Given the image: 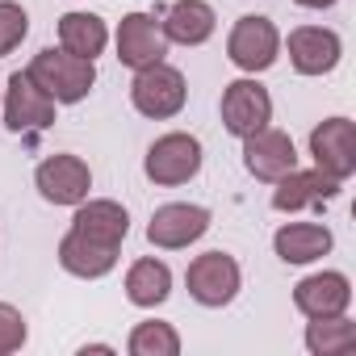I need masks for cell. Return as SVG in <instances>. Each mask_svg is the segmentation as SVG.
Listing matches in <instances>:
<instances>
[{"label": "cell", "mask_w": 356, "mask_h": 356, "mask_svg": "<svg viewBox=\"0 0 356 356\" xmlns=\"http://www.w3.org/2000/svg\"><path fill=\"white\" fill-rule=\"evenodd\" d=\"M218 113H222V130L243 143V138L260 134L264 126H273V92L256 76H239L222 88Z\"/></svg>", "instance_id": "cell-7"}, {"label": "cell", "mask_w": 356, "mask_h": 356, "mask_svg": "<svg viewBox=\"0 0 356 356\" xmlns=\"http://www.w3.org/2000/svg\"><path fill=\"white\" fill-rule=\"evenodd\" d=\"M126 302L138 306V310H155L172 298V268L159 260V256H138L130 268H126Z\"/></svg>", "instance_id": "cell-20"}, {"label": "cell", "mask_w": 356, "mask_h": 356, "mask_svg": "<svg viewBox=\"0 0 356 356\" xmlns=\"http://www.w3.org/2000/svg\"><path fill=\"white\" fill-rule=\"evenodd\" d=\"M59 105L34 84L30 72H13L5 84H0V122H5L9 134H38L47 126H55Z\"/></svg>", "instance_id": "cell-4"}, {"label": "cell", "mask_w": 356, "mask_h": 356, "mask_svg": "<svg viewBox=\"0 0 356 356\" xmlns=\"http://www.w3.org/2000/svg\"><path fill=\"white\" fill-rule=\"evenodd\" d=\"M130 105L143 118H151V122H172L176 113L189 105V80H185V72L176 67V63H168V59H159L151 67H138L134 80H130Z\"/></svg>", "instance_id": "cell-3"}, {"label": "cell", "mask_w": 356, "mask_h": 356, "mask_svg": "<svg viewBox=\"0 0 356 356\" xmlns=\"http://www.w3.org/2000/svg\"><path fill=\"white\" fill-rule=\"evenodd\" d=\"M185 285H189V298L206 310H222L239 298L243 289V268L231 252H202L189 260L185 268Z\"/></svg>", "instance_id": "cell-5"}, {"label": "cell", "mask_w": 356, "mask_h": 356, "mask_svg": "<svg viewBox=\"0 0 356 356\" xmlns=\"http://www.w3.org/2000/svg\"><path fill=\"white\" fill-rule=\"evenodd\" d=\"M26 339H30V323H26V314H22L13 302H0V356L22 352Z\"/></svg>", "instance_id": "cell-25"}, {"label": "cell", "mask_w": 356, "mask_h": 356, "mask_svg": "<svg viewBox=\"0 0 356 356\" xmlns=\"http://www.w3.org/2000/svg\"><path fill=\"white\" fill-rule=\"evenodd\" d=\"M331 248H335V235H331V227H323V222H281L277 235H273L277 260H281V264H293V268L323 260Z\"/></svg>", "instance_id": "cell-19"}, {"label": "cell", "mask_w": 356, "mask_h": 356, "mask_svg": "<svg viewBox=\"0 0 356 356\" xmlns=\"http://www.w3.org/2000/svg\"><path fill=\"white\" fill-rule=\"evenodd\" d=\"M26 72L34 76V84L55 105H80L92 92V84H97V63L92 59H80V55H72L63 47H42L30 59Z\"/></svg>", "instance_id": "cell-2"}, {"label": "cell", "mask_w": 356, "mask_h": 356, "mask_svg": "<svg viewBox=\"0 0 356 356\" xmlns=\"http://www.w3.org/2000/svg\"><path fill=\"white\" fill-rule=\"evenodd\" d=\"M302 343H306L310 356H348V352H356V323L348 314L306 318Z\"/></svg>", "instance_id": "cell-22"}, {"label": "cell", "mask_w": 356, "mask_h": 356, "mask_svg": "<svg viewBox=\"0 0 356 356\" xmlns=\"http://www.w3.org/2000/svg\"><path fill=\"white\" fill-rule=\"evenodd\" d=\"M181 331L163 318H143L130 327L126 335V352L130 356H181Z\"/></svg>", "instance_id": "cell-23"}, {"label": "cell", "mask_w": 356, "mask_h": 356, "mask_svg": "<svg viewBox=\"0 0 356 356\" xmlns=\"http://www.w3.org/2000/svg\"><path fill=\"white\" fill-rule=\"evenodd\" d=\"M281 51H289V67L298 76H331L343 59V38L331 26H298L289 38H281Z\"/></svg>", "instance_id": "cell-11"}, {"label": "cell", "mask_w": 356, "mask_h": 356, "mask_svg": "<svg viewBox=\"0 0 356 356\" xmlns=\"http://www.w3.org/2000/svg\"><path fill=\"white\" fill-rule=\"evenodd\" d=\"M59 268L67 273V277H80V281H101V277H109L113 268H118V256H122V248H113V243H101V239H88V235H80V231H72L67 227V235L59 239Z\"/></svg>", "instance_id": "cell-16"}, {"label": "cell", "mask_w": 356, "mask_h": 356, "mask_svg": "<svg viewBox=\"0 0 356 356\" xmlns=\"http://www.w3.org/2000/svg\"><path fill=\"white\" fill-rule=\"evenodd\" d=\"M113 47H118V63L130 67V72H138V67H151V63L168 59V47H172V42L163 38V26H159L155 13L134 9V13H126V17L118 22Z\"/></svg>", "instance_id": "cell-12"}, {"label": "cell", "mask_w": 356, "mask_h": 356, "mask_svg": "<svg viewBox=\"0 0 356 356\" xmlns=\"http://www.w3.org/2000/svg\"><path fill=\"white\" fill-rule=\"evenodd\" d=\"M310 159L318 172L335 176V181H352L356 176V122L343 113L323 118L310 130Z\"/></svg>", "instance_id": "cell-10"}, {"label": "cell", "mask_w": 356, "mask_h": 356, "mask_svg": "<svg viewBox=\"0 0 356 356\" xmlns=\"http://www.w3.org/2000/svg\"><path fill=\"white\" fill-rule=\"evenodd\" d=\"M34 189L47 206H80L88 193H92V168L72 155V151H59V155H47L38 168H34Z\"/></svg>", "instance_id": "cell-8"}, {"label": "cell", "mask_w": 356, "mask_h": 356, "mask_svg": "<svg viewBox=\"0 0 356 356\" xmlns=\"http://www.w3.org/2000/svg\"><path fill=\"white\" fill-rule=\"evenodd\" d=\"M298 9H331V5H339V0H293Z\"/></svg>", "instance_id": "cell-26"}, {"label": "cell", "mask_w": 356, "mask_h": 356, "mask_svg": "<svg viewBox=\"0 0 356 356\" xmlns=\"http://www.w3.org/2000/svg\"><path fill=\"white\" fill-rule=\"evenodd\" d=\"M343 189V181L318 172V168H293L281 181H273V210L277 214H302V210H323L327 202H335Z\"/></svg>", "instance_id": "cell-13"}, {"label": "cell", "mask_w": 356, "mask_h": 356, "mask_svg": "<svg viewBox=\"0 0 356 356\" xmlns=\"http://www.w3.org/2000/svg\"><path fill=\"white\" fill-rule=\"evenodd\" d=\"M293 306L302 318H331L348 314L352 306V277L339 268H318L293 285Z\"/></svg>", "instance_id": "cell-14"}, {"label": "cell", "mask_w": 356, "mask_h": 356, "mask_svg": "<svg viewBox=\"0 0 356 356\" xmlns=\"http://www.w3.org/2000/svg\"><path fill=\"white\" fill-rule=\"evenodd\" d=\"M72 231L122 248L126 235H130V210L122 202H113V197H92L88 193L80 206H72Z\"/></svg>", "instance_id": "cell-17"}, {"label": "cell", "mask_w": 356, "mask_h": 356, "mask_svg": "<svg viewBox=\"0 0 356 356\" xmlns=\"http://www.w3.org/2000/svg\"><path fill=\"white\" fill-rule=\"evenodd\" d=\"M26 38H30V13L17 0H0V59L13 55Z\"/></svg>", "instance_id": "cell-24"}, {"label": "cell", "mask_w": 356, "mask_h": 356, "mask_svg": "<svg viewBox=\"0 0 356 356\" xmlns=\"http://www.w3.org/2000/svg\"><path fill=\"white\" fill-rule=\"evenodd\" d=\"M243 168L256 176V181L273 185V181H281L285 172L298 168V147H293V138L285 130L264 126L260 134L243 138Z\"/></svg>", "instance_id": "cell-15"}, {"label": "cell", "mask_w": 356, "mask_h": 356, "mask_svg": "<svg viewBox=\"0 0 356 356\" xmlns=\"http://www.w3.org/2000/svg\"><path fill=\"white\" fill-rule=\"evenodd\" d=\"M88 352H105V356H109L113 343H80V356H88Z\"/></svg>", "instance_id": "cell-27"}, {"label": "cell", "mask_w": 356, "mask_h": 356, "mask_svg": "<svg viewBox=\"0 0 356 356\" xmlns=\"http://www.w3.org/2000/svg\"><path fill=\"white\" fill-rule=\"evenodd\" d=\"M227 59L243 72V76H260L281 59V30L273 17L264 13H248L231 26L227 34Z\"/></svg>", "instance_id": "cell-6"}, {"label": "cell", "mask_w": 356, "mask_h": 356, "mask_svg": "<svg viewBox=\"0 0 356 356\" xmlns=\"http://www.w3.org/2000/svg\"><path fill=\"white\" fill-rule=\"evenodd\" d=\"M202 163H206V147H202L197 134L168 130V134H159L147 147L143 176H147L151 185H159V189H181V185H189V181L202 176Z\"/></svg>", "instance_id": "cell-1"}, {"label": "cell", "mask_w": 356, "mask_h": 356, "mask_svg": "<svg viewBox=\"0 0 356 356\" xmlns=\"http://www.w3.org/2000/svg\"><path fill=\"white\" fill-rule=\"evenodd\" d=\"M210 222H214V214L197 202H163L159 210H151L147 239L159 252H185L210 231Z\"/></svg>", "instance_id": "cell-9"}, {"label": "cell", "mask_w": 356, "mask_h": 356, "mask_svg": "<svg viewBox=\"0 0 356 356\" xmlns=\"http://www.w3.org/2000/svg\"><path fill=\"white\" fill-rule=\"evenodd\" d=\"M59 47L63 51H72V55H80V59H101L105 55V47H109V26H105V17H97V13H88V9H72V13H63L59 17Z\"/></svg>", "instance_id": "cell-21"}, {"label": "cell", "mask_w": 356, "mask_h": 356, "mask_svg": "<svg viewBox=\"0 0 356 356\" xmlns=\"http://www.w3.org/2000/svg\"><path fill=\"white\" fill-rule=\"evenodd\" d=\"M159 26H163V38L176 47H206L218 30V13L210 0H172Z\"/></svg>", "instance_id": "cell-18"}]
</instances>
